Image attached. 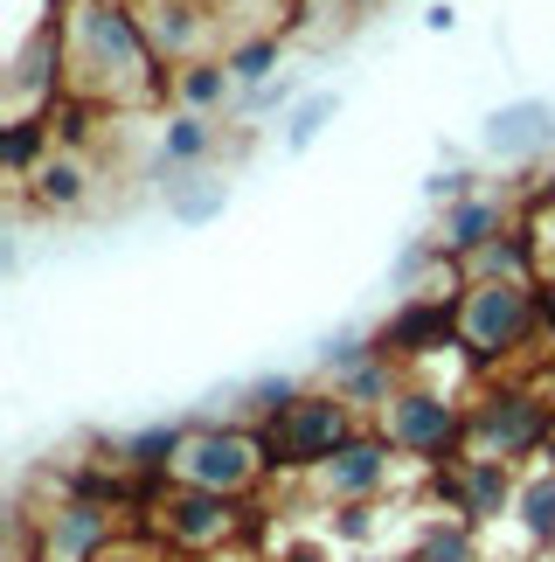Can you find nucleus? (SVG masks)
Returning <instances> with one entry per match:
<instances>
[{"label": "nucleus", "mask_w": 555, "mask_h": 562, "mask_svg": "<svg viewBox=\"0 0 555 562\" xmlns=\"http://www.w3.org/2000/svg\"><path fill=\"white\" fill-rule=\"evenodd\" d=\"M63 63H70V98L83 104H146L174 91V70L154 56L133 0H77L63 14Z\"/></svg>", "instance_id": "1"}, {"label": "nucleus", "mask_w": 555, "mask_h": 562, "mask_svg": "<svg viewBox=\"0 0 555 562\" xmlns=\"http://www.w3.org/2000/svg\"><path fill=\"white\" fill-rule=\"evenodd\" d=\"M542 334V299L535 285H514V278H465L458 285V355L494 369V361H514L521 348H535Z\"/></svg>", "instance_id": "2"}, {"label": "nucleus", "mask_w": 555, "mask_h": 562, "mask_svg": "<svg viewBox=\"0 0 555 562\" xmlns=\"http://www.w3.org/2000/svg\"><path fill=\"white\" fill-rule=\"evenodd\" d=\"M354 417H361V409L340 396V389H306V396H298L278 424H264V459H271V472H319L361 430Z\"/></svg>", "instance_id": "3"}, {"label": "nucleus", "mask_w": 555, "mask_h": 562, "mask_svg": "<svg viewBox=\"0 0 555 562\" xmlns=\"http://www.w3.org/2000/svg\"><path fill=\"white\" fill-rule=\"evenodd\" d=\"M264 472H271L264 430H250V424H188L174 486H202V493H229V501H243Z\"/></svg>", "instance_id": "4"}, {"label": "nucleus", "mask_w": 555, "mask_h": 562, "mask_svg": "<svg viewBox=\"0 0 555 562\" xmlns=\"http://www.w3.org/2000/svg\"><path fill=\"white\" fill-rule=\"evenodd\" d=\"M555 445V403L542 396V389H514V382H500V389H486V396L473 403V459H507V465H521V459H535V451Z\"/></svg>", "instance_id": "5"}, {"label": "nucleus", "mask_w": 555, "mask_h": 562, "mask_svg": "<svg viewBox=\"0 0 555 562\" xmlns=\"http://www.w3.org/2000/svg\"><path fill=\"white\" fill-rule=\"evenodd\" d=\"M382 430H389V445L403 459L438 472L444 459H465V445H473V409L458 396H444V389H403V396L382 409Z\"/></svg>", "instance_id": "6"}, {"label": "nucleus", "mask_w": 555, "mask_h": 562, "mask_svg": "<svg viewBox=\"0 0 555 562\" xmlns=\"http://www.w3.org/2000/svg\"><path fill=\"white\" fill-rule=\"evenodd\" d=\"M396 472H403V451L389 445V430H354V438L313 472V486L327 493L333 507H375L382 493L396 486Z\"/></svg>", "instance_id": "7"}, {"label": "nucleus", "mask_w": 555, "mask_h": 562, "mask_svg": "<svg viewBox=\"0 0 555 562\" xmlns=\"http://www.w3.org/2000/svg\"><path fill=\"white\" fill-rule=\"evenodd\" d=\"M444 348H458V292H417L389 313V327L375 334V355L410 369V361H431Z\"/></svg>", "instance_id": "8"}, {"label": "nucleus", "mask_w": 555, "mask_h": 562, "mask_svg": "<svg viewBox=\"0 0 555 562\" xmlns=\"http://www.w3.org/2000/svg\"><path fill=\"white\" fill-rule=\"evenodd\" d=\"M35 535H42V562H98L104 549L125 542L118 507H104V501H70V493H56V507L35 514Z\"/></svg>", "instance_id": "9"}, {"label": "nucleus", "mask_w": 555, "mask_h": 562, "mask_svg": "<svg viewBox=\"0 0 555 562\" xmlns=\"http://www.w3.org/2000/svg\"><path fill=\"white\" fill-rule=\"evenodd\" d=\"M133 8H139V29H146V42H154V56L167 70H188V63L216 56V42L229 49L223 21L208 14L202 0H133Z\"/></svg>", "instance_id": "10"}, {"label": "nucleus", "mask_w": 555, "mask_h": 562, "mask_svg": "<svg viewBox=\"0 0 555 562\" xmlns=\"http://www.w3.org/2000/svg\"><path fill=\"white\" fill-rule=\"evenodd\" d=\"M154 514H160V535L181 555H208V549H223L229 535L243 528V501H229V493H202V486H174Z\"/></svg>", "instance_id": "11"}, {"label": "nucleus", "mask_w": 555, "mask_h": 562, "mask_svg": "<svg viewBox=\"0 0 555 562\" xmlns=\"http://www.w3.org/2000/svg\"><path fill=\"white\" fill-rule=\"evenodd\" d=\"M431 486H438V501H452V514H465V521H500V514H514V501H521L514 465L507 459H473V451L452 459V465H438Z\"/></svg>", "instance_id": "12"}, {"label": "nucleus", "mask_w": 555, "mask_h": 562, "mask_svg": "<svg viewBox=\"0 0 555 562\" xmlns=\"http://www.w3.org/2000/svg\"><path fill=\"white\" fill-rule=\"evenodd\" d=\"M548 139H555V104L548 98H514V104H500V112L486 119V146H494L500 160H521V154H535Z\"/></svg>", "instance_id": "13"}, {"label": "nucleus", "mask_w": 555, "mask_h": 562, "mask_svg": "<svg viewBox=\"0 0 555 562\" xmlns=\"http://www.w3.org/2000/svg\"><path fill=\"white\" fill-rule=\"evenodd\" d=\"M494 236H507V209L494 202V194H465V202L444 209L438 250H444V257H479Z\"/></svg>", "instance_id": "14"}, {"label": "nucleus", "mask_w": 555, "mask_h": 562, "mask_svg": "<svg viewBox=\"0 0 555 562\" xmlns=\"http://www.w3.org/2000/svg\"><path fill=\"white\" fill-rule=\"evenodd\" d=\"M29 194H35V209H49V215H77L83 202H91V167H83V154H56L29 175Z\"/></svg>", "instance_id": "15"}, {"label": "nucleus", "mask_w": 555, "mask_h": 562, "mask_svg": "<svg viewBox=\"0 0 555 562\" xmlns=\"http://www.w3.org/2000/svg\"><path fill=\"white\" fill-rule=\"evenodd\" d=\"M181 445H188L181 424H154V430H139V438H125L112 451V465L133 472V480H167V472L181 465Z\"/></svg>", "instance_id": "16"}, {"label": "nucleus", "mask_w": 555, "mask_h": 562, "mask_svg": "<svg viewBox=\"0 0 555 562\" xmlns=\"http://www.w3.org/2000/svg\"><path fill=\"white\" fill-rule=\"evenodd\" d=\"M410 562H486L479 555V521L465 514H431L410 542Z\"/></svg>", "instance_id": "17"}, {"label": "nucleus", "mask_w": 555, "mask_h": 562, "mask_svg": "<svg viewBox=\"0 0 555 562\" xmlns=\"http://www.w3.org/2000/svg\"><path fill=\"white\" fill-rule=\"evenodd\" d=\"M237 91H243V83L229 77L223 56H202V63H188V70H174V104H181V112H202L208 119V112H223Z\"/></svg>", "instance_id": "18"}, {"label": "nucleus", "mask_w": 555, "mask_h": 562, "mask_svg": "<svg viewBox=\"0 0 555 562\" xmlns=\"http://www.w3.org/2000/svg\"><path fill=\"white\" fill-rule=\"evenodd\" d=\"M49 154H56V125H49V112H42V119H14L8 133H0V167H8L14 181H29Z\"/></svg>", "instance_id": "19"}, {"label": "nucleus", "mask_w": 555, "mask_h": 562, "mask_svg": "<svg viewBox=\"0 0 555 562\" xmlns=\"http://www.w3.org/2000/svg\"><path fill=\"white\" fill-rule=\"evenodd\" d=\"M333 389H340L354 409H389V403L403 396V369H396V361H382V355H369L361 369L333 375Z\"/></svg>", "instance_id": "20"}, {"label": "nucleus", "mask_w": 555, "mask_h": 562, "mask_svg": "<svg viewBox=\"0 0 555 562\" xmlns=\"http://www.w3.org/2000/svg\"><path fill=\"white\" fill-rule=\"evenodd\" d=\"M514 514H521V535L535 549H555V465H535L521 480V501H514Z\"/></svg>", "instance_id": "21"}, {"label": "nucleus", "mask_w": 555, "mask_h": 562, "mask_svg": "<svg viewBox=\"0 0 555 562\" xmlns=\"http://www.w3.org/2000/svg\"><path fill=\"white\" fill-rule=\"evenodd\" d=\"M208 154H216V125H208L202 112H174L160 133V167H202Z\"/></svg>", "instance_id": "22"}, {"label": "nucleus", "mask_w": 555, "mask_h": 562, "mask_svg": "<svg viewBox=\"0 0 555 562\" xmlns=\"http://www.w3.org/2000/svg\"><path fill=\"white\" fill-rule=\"evenodd\" d=\"M223 63H229V77H237L243 91L271 83V70H278V29H264V35H237V42L223 49Z\"/></svg>", "instance_id": "23"}, {"label": "nucleus", "mask_w": 555, "mask_h": 562, "mask_svg": "<svg viewBox=\"0 0 555 562\" xmlns=\"http://www.w3.org/2000/svg\"><path fill=\"white\" fill-rule=\"evenodd\" d=\"M298 396H306V389H298L292 375H264V382H250V389H243V424H250V430H264V424L285 417Z\"/></svg>", "instance_id": "24"}, {"label": "nucleus", "mask_w": 555, "mask_h": 562, "mask_svg": "<svg viewBox=\"0 0 555 562\" xmlns=\"http://www.w3.org/2000/svg\"><path fill=\"white\" fill-rule=\"evenodd\" d=\"M333 112H340V98H333V91L298 98V104H292V119H285V146H292V154H306V146L333 125Z\"/></svg>", "instance_id": "25"}, {"label": "nucleus", "mask_w": 555, "mask_h": 562, "mask_svg": "<svg viewBox=\"0 0 555 562\" xmlns=\"http://www.w3.org/2000/svg\"><path fill=\"white\" fill-rule=\"evenodd\" d=\"M202 8L223 21V35H229V42H237V35H264V29H271L278 0H202Z\"/></svg>", "instance_id": "26"}, {"label": "nucleus", "mask_w": 555, "mask_h": 562, "mask_svg": "<svg viewBox=\"0 0 555 562\" xmlns=\"http://www.w3.org/2000/svg\"><path fill=\"white\" fill-rule=\"evenodd\" d=\"M369 355H375V340H361V334H340V340H327V348H319L327 375H348V369H361Z\"/></svg>", "instance_id": "27"}, {"label": "nucleus", "mask_w": 555, "mask_h": 562, "mask_svg": "<svg viewBox=\"0 0 555 562\" xmlns=\"http://www.w3.org/2000/svg\"><path fill=\"white\" fill-rule=\"evenodd\" d=\"M333 535H340V542H375V507H340Z\"/></svg>", "instance_id": "28"}, {"label": "nucleus", "mask_w": 555, "mask_h": 562, "mask_svg": "<svg viewBox=\"0 0 555 562\" xmlns=\"http://www.w3.org/2000/svg\"><path fill=\"white\" fill-rule=\"evenodd\" d=\"M271 104H292V77H271V83H258V91L243 98V112H271Z\"/></svg>", "instance_id": "29"}, {"label": "nucleus", "mask_w": 555, "mask_h": 562, "mask_svg": "<svg viewBox=\"0 0 555 562\" xmlns=\"http://www.w3.org/2000/svg\"><path fill=\"white\" fill-rule=\"evenodd\" d=\"M431 194H438V202H465V194H473V175H438Z\"/></svg>", "instance_id": "30"}, {"label": "nucleus", "mask_w": 555, "mask_h": 562, "mask_svg": "<svg viewBox=\"0 0 555 562\" xmlns=\"http://www.w3.org/2000/svg\"><path fill=\"white\" fill-rule=\"evenodd\" d=\"M98 562H160V555L146 549V542H118V549H104Z\"/></svg>", "instance_id": "31"}, {"label": "nucleus", "mask_w": 555, "mask_h": 562, "mask_svg": "<svg viewBox=\"0 0 555 562\" xmlns=\"http://www.w3.org/2000/svg\"><path fill=\"white\" fill-rule=\"evenodd\" d=\"M535 299H542V334H548V348H555V278H542Z\"/></svg>", "instance_id": "32"}, {"label": "nucleus", "mask_w": 555, "mask_h": 562, "mask_svg": "<svg viewBox=\"0 0 555 562\" xmlns=\"http://www.w3.org/2000/svg\"><path fill=\"white\" fill-rule=\"evenodd\" d=\"M535 244H542V278H555V236H548V229H535Z\"/></svg>", "instance_id": "33"}, {"label": "nucleus", "mask_w": 555, "mask_h": 562, "mask_svg": "<svg viewBox=\"0 0 555 562\" xmlns=\"http://www.w3.org/2000/svg\"><path fill=\"white\" fill-rule=\"evenodd\" d=\"M542 209H548V215H555V181H548V188H542Z\"/></svg>", "instance_id": "34"}, {"label": "nucleus", "mask_w": 555, "mask_h": 562, "mask_svg": "<svg viewBox=\"0 0 555 562\" xmlns=\"http://www.w3.org/2000/svg\"><path fill=\"white\" fill-rule=\"evenodd\" d=\"M348 8H375V0H348Z\"/></svg>", "instance_id": "35"}]
</instances>
